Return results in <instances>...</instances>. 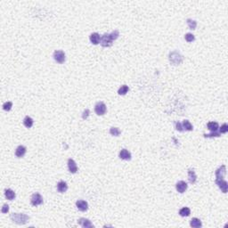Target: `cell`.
I'll list each match as a JSON object with an SVG mask.
<instances>
[{"label": "cell", "mask_w": 228, "mask_h": 228, "mask_svg": "<svg viewBox=\"0 0 228 228\" xmlns=\"http://www.w3.org/2000/svg\"><path fill=\"white\" fill-rule=\"evenodd\" d=\"M10 218L12 219V221L17 225H25L26 223H28L29 218V216L22 214V213H12L10 216Z\"/></svg>", "instance_id": "obj_1"}, {"label": "cell", "mask_w": 228, "mask_h": 228, "mask_svg": "<svg viewBox=\"0 0 228 228\" xmlns=\"http://www.w3.org/2000/svg\"><path fill=\"white\" fill-rule=\"evenodd\" d=\"M112 38L111 36V33H105L101 37V40H100V44L102 47H110L112 45Z\"/></svg>", "instance_id": "obj_2"}, {"label": "cell", "mask_w": 228, "mask_h": 228, "mask_svg": "<svg viewBox=\"0 0 228 228\" xmlns=\"http://www.w3.org/2000/svg\"><path fill=\"white\" fill-rule=\"evenodd\" d=\"M183 56L177 52H172L169 54V61L174 65H178L183 62Z\"/></svg>", "instance_id": "obj_3"}, {"label": "cell", "mask_w": 228, "mask_h": 228, "mask_svg": "<svg viewBox=\"0 0 228 228\" xmlns=\"http://www.w3.org/2000/svg\"><path fill=\"white\" fill-rule=\"evenodd\" d=\"M54 59L56 63H63L66 60V56L63 51L62 50H55L54 52V55H53Z\"/></svg>", "instance_id": "obj_4"}, {"label": "cell", "mask_w": 228, "mask_h": 228, "mask_svg": "<svg viewBox=\"0 0 228 228\" xmlns=\"http://www.w3.org/2000/svg\"><path fill=\"white\" fill-rule=\"evenodd\" d=\"M106 111H107V108H106V105L104 102H96V104L95 105V112L98 116H102L105 114Z\"/></svg>", "instance_id": "obj_5"}, {"label": "cell", "mask_w": 228, "mask_h": 228, "mask_svg": "<svg viewBox=\"0 0 228 228\" xmlns=\"http://www.w3.org/2000/svg\"><path fill=\"white\" fill-rule=\"evenodd\" d=\"M216 184L218 186V188L224 192L226 193L228 190V184L224 178H216Z\"/></svg>", "instance_id": "obj_6"}, {"label": "cell", "mask_w": 228, "mask_h": 228, "mask_svg": "<svg viewBox=\"0 0 228 228\" xmlns=\"http://www.w3.org/2000/svg\"><path fill=\"white\" fill-rule=\"evenodd\" d=\"M30 202L33 206H38L43 203V197L38 192L33 193L31 198H30Z\"/></svg>", "instance_id": "obj_7"}, {"label": "cell", "mask_w": 228, "mask_h": 228, "mask_svg": "<svg viewBox=\"0 0 228 228\" xmlns=\"http://www.w3.org/2000/svg\"><path fill=\"white\" fill-rule=\"evenodd\" d=\"M187 187H188L187 183L185 181H178L176 185V189L180 193H184L187 190Z\"/></svg>", "instance_id": "obj_8"}, {"label": "cell", "mask_w": 228, "mask_h": 228, "mask_svg": "<svg viewBox=\"0 0 228 228\" xmlns=\"http://www.w3.org/2000/svg\"><path fill=\"white\" fill-rule=\"evenodd\" d=\"M68 169H69V171H70L71 174L77 173V171H78V166H77V164H76V162H75L74 160H72V159H69V160H68Z\"/></svg>", "instance_id": "obj_9"}, {"label": "cell", "mask_w": 228, "mask_h": 228, "mask_svg": "<svg viewBox=\"0 0 228 228\" xmlns=\"http://www.w3.org/2000/svg\"><path fill=\"white\" fill-rule=\"evenodd\" d=\"M119 157L121 159V160H131V153L130 151H128L127 149H122L120 151H119Z\"/></svg>", "instance_id": "obj_10"}, {"label": "cell", "mask_w": 228, "mask_h": 228, "mask_svg": "<svg viewBox=\"0 0 228 228\" xmlns=\"http://www.w3.org/2000/svg\"><path fill=\"white\" fill-rule=\"evenodd\" d=\"M78 223L83 227V228H94V225L91 223V221L87 218H79Z\"/></svg>", "instance_id": "obj_11"}, {"label": "cell", "mask_w": 228, "mask_h": 228, "mask_svg": "<svg viewBox=\"0 0 228 228\" xmlns=\"http://www.w3.org/2000/svg\"><path fill=\"white\" fill-rule=\"evenodd\" d=\"M225 174H226V167L225 165H222L221 167H219L215 172L217 178H224Z\"/></svg>", "instance_id": "obj_12"}, {"label": "cell", "mask_w": 228, "mask_h": 228, "mask_svg": "<svg viewBox=\"0 0 228 228\" xmlns=\"http://www.w3.org/2000/svg\"><path fill=\"white\" fill-rule=\"evenodd\" d=\"M76 206H77V208L79 211H82V212H85L88 209V204L86 201H82V200L78 201L76 202Z\"/></svg>", "instance_id": "obj_13"}, {"label": "cell", "mask_w": 228, "mask_h": 228, "mask_svg": "<svg viewBox=\"0 0 228 228\" xmlns=\"http://www.w3.org/2000/svg\"><path fill=\"white\" fill-rule=\"evenodd\" d=\"M26 151H27V149H26L25 146L19 145L16 148V150H15V156H16L17 158H22L25 155Z\"/></svg>", "instance_id": "obj_14"}, {"label": "cell", "mask_w": 228, "mask_h": 228, "mask_svg": "<svg viewBox=\"0 0 228 228\" xmlns=\"http://www.w3.org/2000/svg\"><path fill=\"white\" fill-rule=\"evenodd\" d=\"M68 190V185L64 181H60L57 184V191L61 193H63Z\"/></svg>", "instance_id": "obj_15"}, {"label": "cell", "mask_w": 228, "mask_h": 228, "mask_svg": "<svg viewBox=\"0 0 228 228\" xmlns=\"http://www.w3.org/2000/svg\"><path fill=\"white\" fill-rule=\"evenodd\" d=\"M89 39H90V42L93 45H98L100 43V40H101V36L97 32H94L90 35Z\"/></svg>", "instance_id": "obj_16"}, {"label": "cell", "mask_w": 228, "mask_h": 228, "mask_svg": "<svg viewBox=\"0 0 228 228\" xmlns=\"http://www.w3.org/2000/svg\"><path fill=\"white\" fill-rule=\"evenodd\" d=\"M188 179L191 184H195L197 181V176L195 174V171L192 169H188Z\"/></svg>", "instance_id": "obj_17"}, {"label": "cell", "mask_w": 228, "mask_h": 228, "mask_svg": "<svg viewBox=\"0 0 228 228\" xmlns=\"http://www.w3.org/2000/svg\"><path fill=\"white\" fill-rule=\"evenodd\" d=\"M5 196L6 198L9 201H13L16 197V193H15L12 189H6L5 190Z\"/></svg>", "instance_id": "obj_18"}, {"label": "cell", "mask_w": 228, "mask_h": 228, "mask_svg": "<svg viewBox=\"0 0 228 228\" xmlns=\"http://www.w3.org/2000/svg\"><path fill=\"white\" fill-rule=\"evenodd\" d=\"M190 225L192 227H194V228H199V227H202V221L197 218H192V220L190 221Z\"/></svg>", "instance_id": "obj_19"}, {"label": "cell", "mask_w": 228, "mask_h": 228, "mask_svg": "<svg viewBox=\"0 0 228 228\" xmlns=\"http://www.w3.org/2000/svg\"><path fill=\"white\" fill-rule=\"evenodd\" d=\"M207 127L211 132H215L219 128V125L218 122H216V121H210V122H208L207 124Z\"/></svg>", "instance_id": "obj_20"}, {"label": "cell", "mask_w": 228, "mask_h": 228, "mask_svg": "<svg viewBox=\"0 0 228 228\" xmlns=\"http://www.w3.org/2000/svg\"><path fill=\"white\" fill-rule=\"evenodd\" d=\"M33 124H34V121H33V119L30 118V117L26 116V117L24 118V119H23V125H24L26 128H30L33 126Z\"/></svg>", "instance_id": "obj_21"}, {"label": "cell", "mask_w": 228, "mask_h": 228, "mask_svg": "<svg viewBox=\"0 0 228 228\" xmlns=\"http://www.w3.org/2000/svg\"><path fill=\"white\" fill-rule=\"evenodd\" d=\"M190 214H191V210H190V208H187V207L182 208L179 210V215H180L181 217H188V216H190Z\"/></svg>", "instance_id": "obj_22"}, {"label": "cell", "mask_w": 228, "mask_h": 228, "mask_svg": "<svg viewBox=\"0 0 228 228\" xmlns=\"http://www.w3.org/2000/svg\"><path fill=\"white\" fill-rule=\"evenodd\" d=\"M182 125H183V128H184V129L185 130H186V131H192V129H193V127H192V125L191 124V122L189 120H187V119H185L184 121H183V123H182Z\"/></svg>", "instance_id": "obj_23"}, {"label": "cell", "mask_w": 228, "mask_h": 228, "mask_svg": "<svg viewBox=\"0 0 228 228\" xmlns=\"http://www.w3.org/2000/svg\"><path fill=\"white\" fill-rule=\"evenodd\" d=\"M129 91V88H128V86H127V85H123V86H121L120 87H119V89L118 90V94L119 95V96H125L128 92Z\"/></svg>", "instance_id": "obj_24"}, {"label": "cell", "mask_w": 228, "mask_h": 228, "mask_svg": "<svg viewBox=\"0 0 228 228\" xmlns=\"http://www.w3.org/2000/svg\"><path fill=\"white\" fill-rule=\"evenodd\" d=\"M186 22H187L188 27H189L190 29H196V26H197V22L196 21L192 20V19H187Z\"/></svg>", "instance_id": "obj_25"}, {"label": "cell", "mask_w": 228, "mask_h": 228, "mask_svg": "<svg viewBox=\"0 0 228 228\" xmlns=\"http://www.w3.org/2000/svg\"><path fill=\"white\" fill-rule=\"evenodd\" d=\"M203 135H204V137H206V138H213V137H218V136L221 135V134L219 132L215 131V132H211L210 134H208V135L205 134Z\"/></svg>", "instance_id": "obj_26"}, {"label": "cell", "mask_w": 228, "mask_h": 228, "mask_svg": "<svg viewBox=\"0 0 228 228\" xmlns=\"http://www.w3.org/2000/svg\"><path fill=\"white\" fill-rule=\"evenodd\" d=\"M110 134H111L112 135H113V136H119V135L121 134V131L119 130V128L112 127V128H111V129H110Z\"/></svg>", "instance_id": "obj_27"}, {"label": "cell", "mask_w": 228, "mask_h": 228, "mask_svg": "<svg viewBox=\"0 0 228 228\" xmlns=\"http://www.w3.org/2000/svg\"><path fill=\"white\" fill-rule=\"evenodd\" d=\"M12 107H13V102H5V103L3 104V109H4V111H6V112L11 111Z\"/></svg>", "instance_id": "obj_28"}, {"label": "cell", "mask_w": 228, "mask_h": 228, "mask_svg": "<svg viewBox=\"0 0 228 228\" xmlns=\"http://www.w3.org/2000/svg\"><path fill=\"white\" fill-rule=\"evenodd\" d=\"M185 39L187 42L191 43V42H192V41L195 40V37H194V35H192V33H187V34H185Z\"/></svg>", "instance_id": "obj_29"}, {"label": "cell", "mask_w": 228, "mask_h": 228, "mask_svg": "<svg viewBox=\"0 0 228 228\" xmlns=\"http://www.w3.org/2000/svg\"><path fill=\"white\" fill-rule=\"evenodd\" d=\"M175 128H176V129L177 131H179V132H184V131H185V129H184V128H183V125H182V123H180L179 121H176Z\"/></svg>", "instance_id": "obj_30"}, {"label": "cell", "mask_w": 228, "mask_h": 228, "mask_svg": "<svg viewBox=\"0 0 228 228\" xmlns=\"http://www.w3.org/2000/svg\"><path fill=\"white\" fill-rule=\"evenodd\" d=\"M227 131H228V126H227L226 123H225L219 128V133L220 134H225V133H227Z\"/></svg>", "instance_id": "obj_31"}, {"label": "cell", "mask_w": 228, "mask_h": 228, "mask_svg": "<svg viewBox=\"0 0 228 228\" xmlns=\"http://www.w3.org/2000/svg\"><path fill=\"white\" fill-rule=\"evenodd\" d=\"M111 36H112V40L114 41V40H116L119 37V30H113V31L111 33Z\"/></svg>", "instance_id": "obj_32"}, {"label": "cell", "mask_w": 228, "mask_h": 228, "mask_svg": "<svg viewBox=\"0 0 228 228\" xmlns=\"http://www.w3.org/2000/svg\"><path fill=\"white\" fill-rule=\"evenodd\" d=\"M8 210H9V206L7 204H4L2 208H1V212L2 213H7Z\"/></svg>", "instance_id": "obj_33"}, {"label": "cell", "mask_w": 228, "mask_h": 228, "mask_svg": "<svg viewBox=\"0 0 228 228\" xmlns=\"http://www.w3.org/2000/svg\"><path fill=\"white\" fill-rule=\"evenodd\" d=\"M88 116H89V110H88V109H86V110L84 111L83 114H82V118H83V119H86L88 118Z\"/></svg>", "instance_id": "obj_34"}]
</instances>
